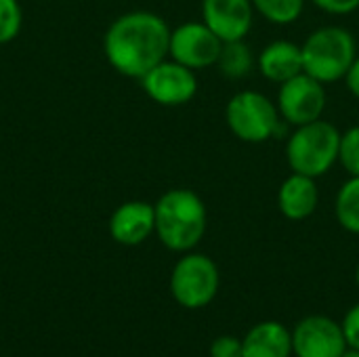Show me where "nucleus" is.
I'll return each instance as SVG.
<instances>
[{"instance_id": "24", "label": "nucleus", "mask_w": 359, "mask_h": 357, "mask_svg": "<svg viewBox=\"0 0 359 357\" xmlns=\"http://www.w3.org/2000/svg\"><path fill=\"white\" fill-rule=\"evenodd\" d=\"M345 84H347V90L359 101V53L358 57H355V61L351 63L347 76H345Z\"/></svg>"}, {"instance_id": "8", "label": "nucleus", "mask_w": 359, "mask_h": 357, "mask_svg": "<svg viewBox=\"0 0 359 357\" xmlns=\"http://www.w3.org/2000/svg\"><path fill=\"white\" fill-rule=\"evenodd\" d=\"M145 95L162 107L187 105L198 95V76L194 69L166 57L141 78Z\"/></svg>"}, {"instance_id": "12", "label": "nucleus", "mask_w": 359, "mask_h": 357, "mask_svg": "<svg viewBox=\"0 0 359 357\" xmlns=\"http://www.w3.org/2000/svg\"><path fill=\"white\" fill-rule=\"evenodd\" d=\"M109 236L122 246H139L156 234V210L145 200L122 202L109 217Z\"/></svg>"}, {"instance_id": "19", "label": "nucleus", "mask_w": 359, "mask_h": 357, "mask_svg": "<svg viewBox=\"0 0 359 357\" xmlns=\"http://www.w3.org/2000/svg\"><path fill=\"white\" fill-rule=\"evenodd\" d=\"M23 25V11L19 0H0V44L13 42Z\"/></svg>"}, {"instance_id": "21", "label": "nucleus", "mask_w": 359, "mask_h": 357, "mask_svg": "<svg viewBox=\"0 0 359 357\" xmlns=\"http://www.w3.org/2000/svg\"><path fill=\"white\" fill-rule=\"evenodd\" d=\"M210 357H242V339L223 335L210 345Z\"/></svg>"}, {"instance_id": "1", "label": "nucleus", "mask_w": 359, "mask_h": 357, "mask_svg": "<svg viewBox=\"0 0 359 357\" xmlns=\"http://www.w3.org/2000/svg\"><path fill=\"white\" fill-rule=\"evenodd\" d=\"M170 27L151 11H130L111 21L103 36L107 63L122 76L141 80L168 57Z\"/></svg>"}, {"instance_id": "9", "label": "nucleus", "mask_w": 359, "mask_h": 357, "mask_svg": "<svg viewBox=\"0 0 359 357\" xmlns=\"http://www.w3.org/2000/svg\"><path fill=\"white\" fill-rule=\"evenodd\" d=\"M221 46L223 40L202 19L185 21L175 29H170L168 57L194 72H200L217 65Z\"/></svg>"}, {"instance_id": "13", "label": "nucleus", "mask_w": 359, "mask_h": 357, "mask_svg": "<svg viewBox=\"0 0 359 357\" xmlns=\"http://www.w3.org/2000/svg\"><path fill=\"white\" fill-rule=\"evenodd\" d=\"M320 204V189H318V179L301 175V173H290L280 189H278V208L282 217L288 221H305L309 219Z\"/></svg>"}, {"instance_id": "6", "label": "nucleus", "mask_w": 359, "mask_h": 357, "mask_svg": "<svg viewBox=\"0 0 359 357\" xmlns=\"http://www.w3.org/2000/svg\"><path fill=\"white\" fill-rule=\"evenodd\" d=\"M221 276L217 263L202 252H183L170 274V295L185 309L210 305L219 292Z\"/></svg>"}, {"instance_id": "16", "label": "nucleus", "mask_w": 359, "mask_h": 357, "mask_svg": "<svg viewBox=\"0 0 359 357\" xmlns=\"http://www.w3.org/2000/svg\"><path fill=\"white\" fill-rule=\"evenodd\" d=\"M255 65H257V57L252 48L246 44V40H231V42H223L215 67L221 72V76L229 80H242L250 76Z\"/></svg>"}, {"instance_id": "20", "label": "nucleus", "mask_w": 359, "mask_h": 357, "mask_svg": "<svg viewBox=\"0 0 359 357\" xmlns=\"http://www.w3.org/2000/svg\"><path fill=\"white\" fill-rule=\"evenodd\" d=\"M339 164L349 177H359V124L341 133Z\"/></svg>"}, {"instance_id": "18", "label": "nucleus", "mask_w": 359, "mask_h": 357, "mask_svg": "<svg viewBox=\"0 0 359 357\" xmlns=\"http://www.w3.org/2000/svg\"><path fill=\"white\" fill-rule=\"evenodd\" d=\"M307 0H252L255 13L273 25H292L301 19Z\"/></svg>"}, {"instance_id": "17", "label": "nucleus", "mask_w": 359, "mask_h": 357, "mask_svg": "<svg viewBox=\"0 0 359 357\" xmlns=\"http://www.w3.org/2000/svg\"><path fill=\"white\" fill-rule=\"evenodd\" d=\"M334 217L345 231L359 236V177H349L339 187L334 198Z\"/></svg>"}, {"instance_id": "5", "label": "nucleus", "mask_w": 359, "mask_h": 357, "mask_svg": "<svg viewBox=\"0 0 359 357\" xmlns=\"http://www.w3.org/2000/svg\"><path fill=\"white\" fill-rule=\"evenodd\" d=\"M225 124L238 141L259 145L273 139L286 122L280 118L276 101L261 90L244 88L227 101Z\"/></svg>"}, {"instance_id": "11", "label": "nucleus", "mask_w": 359, "mask_h": 357, "mask_svg": "<svg viewBox=\"0 0 359 357\" xmlns=\"http://www.w3.org/2000/svg\"><path fill=\"white\" fill-rule=\"evenodd\" d=\"M202 21L223 40H244L252 29V0H202Z\"/></svg>"}, {"instance_id": "10", "label": "nucleus", "mask_w": 359, "mask_h": 357, "mask_svg": "<svg viewBox=\"0 0 359 357\" xmlns=\"http://www.w3.org/2000/svg\"><path fill=\"white\" fill-rule=\"evenodd\" d=\"M345 351L343 326L332 318L309 316L292 330V353L297 357H343Z\"/></svg>"}, {"instance_id": "2", "label": "nucleus", "mask_w": 359, "mask_h": 357, "mask_svg": "<svg viewBox=\"0 0 359 357\" xmlns=\"http://www.w3.org/2000/svg\"><path fill=\"white\" fill-rule=\"evenodd\" d=\"M156 236L172 252L194 250L208 229V208L189 187H172L154 204Z\"/></svg>"}, {"instance_id": "15", "label": "nucleus", "mask_w": 359, "mask_h": 357, "mask_svg": "<svg viewBox=\"0 0 359 357\" xmlns=\"http://www.w3.org/2000/svg\"><path fill=\"white\" fill-rule=\"evenodd\" d=\"M242 357H292V332L280 322H261L242 339Z\"/></svg>"}, {"instance_id": "23", "label": "nucleus", "mask_w": 359, "mask_h": 357, "mask_svg": "<svg viewBox=\"0 0 359 357\" xmlns=\"http://www.w3.org/2000/svg\"><path fill=\"white\" fill-rule=\"evenodd\" d=\"M341 326H343V335H345L347 347L359 349V303L347 311V316H345Z\"/></svg>"}, {"instance_id": "25", "label": "nucleus", "mask_w": 359, "mask_h": 357, "mask_svg": "<svg viewBox=\"0 0 359 357\" xmlns=\"http://www.w3.org/2000/svg\"><path fill=\"white\" fill-rule=\"evenodd\" d=\"M343 357H359V349H351V347H347V351L343 353Z\"/></svg>"}, {"instance_id": "14", "label": "nucleus", "mask_w": 359, "mask_h": 357, "mask_svg": "<svg viewBox=\"0 0 359 357\" xmlns=\"http://www.w3.org/2000/svg\"><path fill=\"white\" fill-rule=\"evenodd\" d=\"M261 76L273 84H284L290 78L303 74V50L292 40H273L257 57Z\"/></svg>"}, {"instance_id": "22", "label": "nucleus", "mask_w": 359, "mask_h": 357, "mask_svg": "<svg viewBox=\"0 0 359 357\" xmlns=\"http://www.w3.org/2000/svg\"><path fill=\"white\" fill-rule=\"evenodd\" d=\"M316 8H320L326 15L343 17L359 11V0H309Z\"/></svg>"}, {"instance_id": "26", "label": "nucleus", "mask_w": 359, "mask_h": 357, "mask_svg": "<svg viewBox=\"0 0 359 357\" xmlns=\"http://www.w3.org/2000/svg\"><path fill=\"white\" fill-rule=\"evenodd\" d=\"M355 284L359 286V265H358V269H355Z\"/></svg>"}, {"instance_id": "4", "label": "nucleus", "mask_w": 359, "mask_h": 357, "mask_svg": "<svg viewBox=\"0 0 359 357\" xmlns=\"http://www.w3.org/2000/svg\"><path fill=\"white\" fill-rule=\"evenodd\" d=\"M341 130L320 118L316 122L294 126L286 139V162L292 173L320 179L339 164Z\"/></svg>"}, {"instance_id": "3", "label": "nucleus", "mask_w": 359, "mask_h": 357, "mask_svg": "<svg viewBox=\"0 0 359 357\" xmlns=\"http://www.w3.org/2000/svg\"><path fill=\"white\" fill-rule=\"evenodd\" d=\"M303 72L324 84L345 80L358 57L355 36L343 25H322L301 44Z\"/></svg>"}, {"instance_id": "7", "label": "nucleus", "mask_w": 359, "mask_h": 357, "mask_svg": "<svg viewBox=\"0 0 359 357\" xmlns=\"http://www.w3.org/2000/svg\"><path fill=\"white\" fill-rule=\"evenodd\" d=\"M276 105L288 126H303L324 118L328 105L326 84L309 74H299L278 86Z\"/></svg>"}]
</instances>
